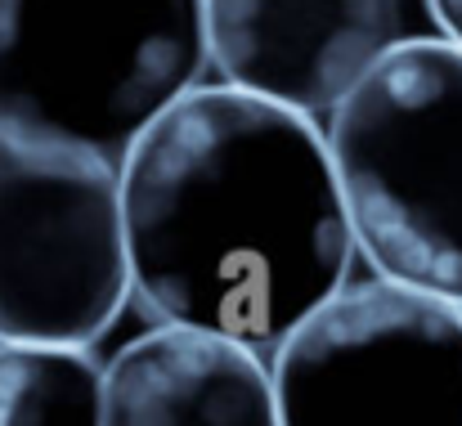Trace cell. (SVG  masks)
<instances>
[{"label":"cell","mask_w":462,"mask_h":426,"mask_svg":"<svg viewBox=\"0 0 462 426\" xmlns=\"http://www.w3.org/2000/svg\"><path fill=\"white\" fill-rule=\"evenodd\" d=\"M431 14H436L440 36H449V41L462 45V0H431Z\"/></svg>","instance_id":"9c48e42d"},{"label":"cell","mask_w":462,"mask_h":426,"mask_svg":"<svg viewBox=\"0 0 462 426\" xmlns=\"http://www.w3.org/2000/svg\"><path fill=\"white\" fill-rule=\"evenodd\" d=\"M211 68L225 86L297 108L337 104L395 45L440 32L431 0H202Z\"/></svg>","instance_id":"8992f818"},{"label":"cell","mask_w":462,"mask_h":426,"mask_svg":"<svg viewBox=\"0 0 462 426\" xmlns=\"http://www.w3.org/2000/svg\"><path fill=\"white\" fill-rule=\"evenodd\" d=\"M104 426H283L261 350L162 323L104 368Z\"/></svg>","instance_id":"52a82bcc"},{"label":"cell","mask_w":462,"mask_h":426,"mask_svg":"<svg viewBox=\"0 0 462 426\" xmlns=\"http://www.w3.org/2000/svg\"><path fill=\"white\" fill-rule=\"evenodd\" d=\"M283 426H462V305L368 279L270 359Z\"/></svg>","instance_id":"277c9868"},{"label":"cell","mask_w":462,"mask_h":426,"mask_svg":"<svg viewBox=\"0 0 462 426\" xmlns=\"http://www.w3.org/2000/svg\"><path fill=\"white\" fill-rule=\"evenodd\" d=\"M355 247L377 279L462 305V45H395L328 117Z\"/></svg>","instance_id":"3957f363"},{"label":"cell","mask_w":462,"mask_h":426,"mask_svg":"<svg viewBox=\"0 0 462 426\" xmlns=\"http://www.w3.org/2000/svg\"><path fill=\"white\" fill-rule=\"evenodd\" d=\"M207 68L202 0H0V140L122 166Z\"/></svg>","instance_id":"7a4b0ae2"},{"label":"cell","mask_w":462,"mask_h":426,"mask_svg":"<svg viewBox=\"0 0 462 426\" xmlns=\"http://www.w3.org/2000/svg\"><path fill=\"white\" fill-rule=\"evenodd\" d=\"M131 292L122 166L0 140V341L86 350Z\"/></svg>","instance_id":"5b68a950"},{"label":"cell","mask_w":462,"mask_h":426,"mask_svg":"<svg viewBox=\"0 0 462 426\" xmlns=\"http://www.w3.org/2000/svg\"><path fill=\"white\" fill-rule=\"evenodd\" d=\"M131 287L162 323L274 350L350 274L355 229L314 117L198 86L122 162Z\"/></svg>","instance_id":"6da1fadb"},{"label":"cell","mask_w":462,"mask_h":426,"mask_svg":"<svg viewBox=\"0 0 462 426\" xmlns=\"http://www.w3.org/2000/svg\"><path fill=\"white\" fill-rule=\"evenodd\" d=\"M0 426H104V368L81 346L0 341Z\"/></svg>","instance_id":"ba28073f"}]
</instances>
